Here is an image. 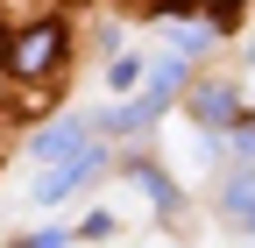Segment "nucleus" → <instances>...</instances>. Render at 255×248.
I'll return each instance as SVG.
<instances>
[{
  "label": "nucleus",
  "instance_id": "obj_3",
  "mask_svg": "<svg viewBox=\"0 0 255 248\" xmlns=\"http://www.w3.org/2000/svg\"><path fill=\"white\" fill-rule=\"evenodd\" d=\"M92 170H100V149L85 142L78 156H64V163H57V170H50V177L36 184V206H57V199H71V192H78V184H85Z\"/></svg>",
  "mask_w": 255,
  "mask_h": 248
},
{
  "label": "nucleus",
  "instance_id": "obj_4",
  "mask_svg": "<svg viewBox=\"0 0 255 248\" xmlns=\"http://www.w3.org/2000/svg\"><path fill=\"white\" fill-rule=\"evenodd\" d=\"M191 107H199V121H206L213 135H220V128H234V92H227V85H206Z\"/></svg>",
  "mask_w": 255,
  "mask_h": 248
},
{
  "label": "nucleus",
  "instance_id": "obj_6",
  "mask_svg": "<svg viewBox=\"0 0 255 248\" xmlns=\"http://www.w3.org/2000/svg\"><path fill=\"white\" fill-rule=\"evenodd\" d=\"M135 184H142L149 199H156V213H170V206H177V192H170V177L156 170V163H142V170H135Z\"/></svg>",
  "mask_w": 255,
  "mask_h": 248
},
{
  "label": "nucleus",
  "instance_id": "obj_12",
  "mask_svg": "<svg viewBox=\"0 0 255 248\" xmlns=\"http://www.w3.org/2000/svg\"><path fill=\"white\" fill-rule=\"evenodd\" d=\"M64 241H71V234H64V227H43V234H28L21 248H64Z\"/></svg>",
  "mask_w": 255,
  "mask_h": 248
},
{
  "label": "nucleus",
  "instance_id": "obj_9",
  "mask_svg": "<svg viewBox=\"0 0 255 248\" xmlns=\"http://www.w3.org/2000/svg\"><path fill=\"white\" fill-rule=\"evenodd\" d=\"M248 206H255V177H234V192H227V213H241V220H248Z\"/></svg>",
  "mask_w": 255,
  "mask_h": 248
},
{
  "label": "nucleus",
  "instance_id": "obj_2",
  "mask_svg": "<svg viewBox=\"0 0 255 248\" xmlns=\"http://www.w3.org/2000/svg\"><path fill=\"white\" fill-rule=\"evenodd\" d=\"M57 57H64V21H36V28H21V36H7L0 64H7L14 78H43Z\"/></svg>",
  "mask_w": 255,
  "mask_h": 248
},
{
  "label": "nucleus",
  "instance_id": "obj_10",
  "mask_svg": "<svg viewBox=\"0 0 255 248\" xmlns=\"http://www.w3.org/2000/svg\"><path fill=\"white\" fill-rule=\"evenodd\" d=\"M241 21V0H213V28H234Z\"/></svg>",
  "mask_w": 255,
  "mask_h": 248
},
{
  "label": "nucleus",
  "instance_id": "obj_13",
  "mask_svg": "<svg viewBox=\"0 0 255 248\" xmlns=\"http://www.w3.org/2000/svg\"><path fill=\"white\" fill-rule=\"evenodd\" d=\"M248 227H255V206H248Z\"/></svg>",
  "mask_w": 255,
  "mask_h": 248
},
{
  "label": "nucleus",
  "instance_id": "obj_5",
  "mask_svg": "<svg viewBox=\"0 0 255 248\" xmlns=\"http://www.w3.org/2000/svg\"><path fill=\"white\" fill-rule=\"evenodd\" d=\"M78 149H85V135H78V128H50V135L28 142V156H36V163H57V156H78Z\"/></svg>",
  "mask_w": 255,
  "mask_h": 248
},
{
  "label": "nucleus",
  "instance_id": "obj_7",
  "mask_svg": "<svg viewBox=\"0 0 255 248\" xmlns=\"http://www.w3.org/2000/svg\"><path fill=\"white\" fill-rule=\"evenodd\" d=\"M206 43H213V28H170V50L177 57H199Z\"/></svg>",
  "mask_w": 255,
  "mask_h": 248
},
{
  "label": "nucleus",
  "instance_id": "obj_11",
  "mask_svg": "<svg viewBox=\"0 0 255 248\" xmlns=\"http://www.w3.org/2000/svg\"><path fill=\"white\" fill-rule=\"evenodd\" d=\"M227 149H234V156H255V128H248V121H234V142Z\"/></svg>",
  "mask_w": 255,
  "mask_h": 248
},
{
  "label": "nucleus",
  "instance_id": "obj_1",
  "mask_svg": "<svg viewBox=\"0 0 255 248\" xmlns=\"http://www.w3.org/2000/svg\"><path fill=\"white\" fill-rule=\"evenodd\" d=\"M177 85H184V64H177V57H163L156 71H142V92H135V100H128L121 114H107V128H114V135H135V128H149V121H156V114L177 100Z\"/></svg>",
  "mask_w": 255,
  "mask_h": 248
},
{
  "label": "nucleus",
  "instance_id": "obj_8",
  "mask_svg": "<svg viewBox=\"0 0 255 248\" xmlns=\"http://www.w3.org/2000/svg\"><path fill=\"white\" fill-rule=\"evenodd\" d=\"M107 78H114V92H135V85H142V64H135V57H114Z\"/></svg>",
  "mask_w": 255,
  "mask_h": 248
}]
</instances>
